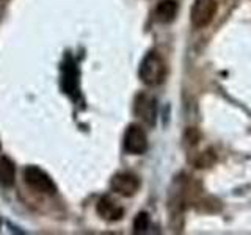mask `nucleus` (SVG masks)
I'll list each match as a JSON object with an SVG mask.
<instances>
[{
	"label": "nucleus",
	"mask_w": 251,
	"mask_h": 235,
	"mask_svg": "<svg viewBox=\"0 0 251 235\" xmlns=\"http://www.w3.org/2000/svg\"><path fill=\"white\" fill-rule=\"evenodd\" d=\"M140 80L148 86H157L165 80L167 75V65L159 53L149 52L143 58L138 69Z\"/></svg>",
	"instance_id": "1"
},
{
	"label": "nucleus",
	"mask_w": 251,
	"mask_h": 235,
	"mask_svg": "<svg viewBox=\"0 0 251 235\" xmlns=\"http://www.w3.org/2000/svg\"><path fill=\"white\" fill-rule=\"evenodd\" d=\"M24 180H25L30 190L50 196L57 193V185L50 179V176L38 166H27L24 171Z\"/></svg>",
	"instance_id": "2"
},
{
	"label": "nucleus",
	"mask_w": 251,
	"mask_h": 235,
	"mask_svg": "<svg viewBox=\"0 0 251 235\" xmlns=\"http://www.w3.org/2000/svg\"><path fill=\"white\" fill-rule=\"evenodd\" d=\"M148 149L146 132L137 124H132L124 133V151L132 155H141Z\"/></svg>",
	"instance_id": "3"
},
{
	"label": "nucleus",
	"mask_w": 251,
	"mask_h": 235,
	"mask_svg": "<svg viewBox=\"0 0 251 235\" xmlns=\"http://www.w3.org/2000/svg\"><path fill=\"white\" fill-rule=\"evenodd\" d=\"M133 112H135L138 119H141L145 124L154 125L157 121V102L151 94L140 93L133 102Z\"/></svg>",
	"instance_id": "4"
},
{
	"label": "nucleus",
	"mask_w": 251,
	"mask_h": 235,
	"mask_svg": "<svg viewBox=\"0 0 251 235\" xmlns=\"http://www.w3.org/2000/svg\"><path fill=\"white\" fill-rule=\"evenodd\" d=\"M217 13L215 0H195L190 13L192 24L196 28H202L209 25Z\"/></svg>",
	"instance_id": "5"
},
{
	"label": "nucleus",
	"mask_w": 251,
	"mask_h": 235,
	"mask_svg": "<svg viewBox=\"0 0 251 235\" xmlns=\"http://www.w3.org/2000/svg\"><path fill=\"white\" fill-rule=\"evenodd\" d=\"M110 187L115 193L130 198L140 190V179L132 172H118L110 180Z\"/></svg>",
	"instance_id": "6"
},
{
	"label": "nucleus",
	"mask_w": 251,
	"mask_h": 235,
	"mask_svg": "<svg viewBox=\"0 0 251 235\" xmlns=\"http://www.w3.org/2000/svg\"><path fill=\"white\" fill-rule=\"evenodd\" d=\"M96 209H98L99 216L108 223L120 221V219L124 216V209L121 207V204L116 202L113 198H110V196H102L98 202Z\"/></svg>",
	"instance_id": "7"
},
{
	"label": "nucleus",
	"mask_w": 251,
	"mask_h": 235,
	"mask_svg": "<svg viewBox=\"0 0 251 235\" xmlns=\"http://www.w3.org/2000/svg\"><path fill=\"white\" fill-rule=\"evenodd\" d=\"M179 5L176 0H162L154 10V18L160 24H170L176 19Z\"/></svg>",
	"instance_id": "8"
},
{
	"label": "nucleus",
	"mask_w": 251,
	"mask_h": 235,
	"mask_svg": "<svg viewBox=\"0 0 251 235\" xmlns=\"http://www.w3.org/2000/svg\"><path fill=\"white\" fill-rule=\"evenodd\" d=\"M16 180V166L8 157H0V185L13 187Z\"/></svg>",
	"instance_id": "9"
},
{
	"label": "nucleus",
	"mask_w": 251,
	"mask_h": 235,
	"mask_svg": "<svg viewBox=\"0 0 251 235\" xmlns=\"http://www.w3.org/2000/svg\"><path fill=\"white\" fill-rule=\"evenodd\" d=\"M63 90H65L68 94H73L77 91V86H78V72H77V68L74 63H69L66 65L65 70H63Z\"/></svg>",
	"instance_id": "10"
},
{
	"label": "nucleus",
	"mask_w": 251,
	"mask_h": 235,
	"mask_svg": "<svg viewBox=\"0 0 251 235\" xmlns=\"http://www.w3.org/2000/svg\"><path fill=\"white\" fill-rule=\"evenodd\" d=\"M149 227V215L141 212L135 216V221H133V232L135 234H145Z\"/></svg>",
	"instance_id": "11"
}]
</instances>
